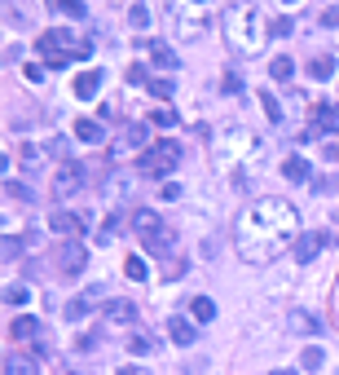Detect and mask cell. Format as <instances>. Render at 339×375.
<instances>
[{"label":"cell","instance_id":"obj_7","mask_svg":"<svg viewBox=\"0 0 339 375\" xmlns=\"http://www.w3.org/2000/svg\"><path fill=\"white\" fill-rule=\"evenodd\" d=\"M145 141H150V128H145V124H128V128L111 141V150H106V155H111V159L119 164V159H128L132 150H141Z\"/></svg>","mask_w":339,"mask_h":375},{"label":"cell","instance_id":"obj_8","mask_svg":"<svg viewBox=\"0 0 339 375\" xmlns=\"http://www.w3.org/2000/svg\"><path fill=\"white\" fill-rule=\"evenodd\" d=\"M84 186V164H57V173H53V195L57 199H71L75 190Z\"/></svg>","mask_w":339,"mask_h":375},{"label":"cell","instance_id":"obj_2","mask_svg":"<svg viewBox=\"0 0 339 375\" xmlns=\"http://www.w3.org/2000/svg\"><path fill=\"white\" fill-rule=\"evenodd\" d=\"M269 31H273V22H264V14L256 5H238V9H229V14H225V40H229V49H234L238 58L264 53Z\"/></svg>","mask_w":339,"mask_h":375},{"label":"cell","instance_id":"obj_35","mask_svg":"<svg viewBox=\"0 0 339 375\" xmlns=\"http://www.w3.org/2000/svg\"><path fill=\"white\" fill-rule=\"evenodd\" d=\"M291 31H295V22H291V18H273V35H291Z\"/></svg>","mask_w":339,"mask_h":375},{"label":"cell","instance_id":"obj_24","mask_svg":"<svg viewBox=\"0 0 339 375\" xmlns=\"http://www.w3.org/2000/svg\"><path fill=\"white\" fill-rule=\"evenodd\" d=\"M291 71H295V62H291L286 53H277L273 62H269V76H273V80H291Z\"/></svg>","mask_w":339,"mask_h":375},{"label":"cell","instance_id":"obj_25","mask_svg":"<svg viewBox=\"0 0 339 375\" xmlns=\"http://www.w3.org/2000/svg\"><path fill=\"white\" fill-rule=\"evenodd\" d=\"M124 349H128V354H137V358H141V354H150V349H154V345H150V335H141V331H132Z\"/></svg>","mask_w":339,"mask_h":375},{"label":"cell","instance_id":"obj_18","mask_svg":"<svg viewBox=\"0 0 339 375\" xmlns=\"http://www.w3.org/2000/svg\"><path fill=\"white\" fill-rule=\"evenodd\" d=\"M93 300H97V292H84V296H75V300H71V305L62 309V313H66V322H80L84 313H89V305H93Z\"/></svg>","mask_w":339,"mask_h":375},{"label":"cell","instance_id":"obj_10","mask_svg":"<svg viewBox=\"0 0 339 375\" xmlns=\"http://www.w3.org/2000/svg\"><path fill=\"white\" fill-rule=\"evenodd\" d=\"M132 229H137L145 243H150V238H159V234H163V221H159V216H154L150 208H137V212H132Z\"/></svg>","mask_w":339,"mask_h":375},{"label":"cell","instance_id":"obj_3","mask_svg":"<svg viewBox=\"0 0 339 375\" xmlns=\"http://www.w3.org/2000/svg\"><path fill=\"white\" fill-rule=\"evenodd\" d=\"M216 164L221 168H256L260 164V141L251 128H229L216 137Z\"/></svg>","mask_w":339,"mask_h":375},{"label":"cell","instance_id":"obj_23","mask_svg":"<svg viewBox=\"0 0 339 375\" xmlns=\"http://www.w3.org/2000/svg\"><path fill=\"white\" fill-rule=\"evenodd\" d=\"M309 76H313V80H331V76H335V58H313V62H309Z\"/></svg>","mask_w":339,"mask_h":375},{"label":"cell","instance_id":"obj_39","mask_svg":"<svg viewBox=\"0 0 339 375\" xmlns=\"http://www.w3.org/2000/svg\"><path fill=\"white\" fill-rule=\"evenodd\" d=\"M128 84H145V67L132 62V67H128Z\"/></svg>","mask_w":339,"mask_h":375},{"label":"cell","instance_id":"obj_45","mask_svg":"<svg viewBox=\"0 0 339 375\" xmlns=\"http://www.w3.org/2000/svg\"><path fill=\"white\" fill-rule=\"evenodd\" d=\"M286 5H291V0H286Z\"/></svg>","mask_w":339,"mask_h":375},{"label":"cell","instance_id":"obj_37","mask_svg":"<svg viewBox=\"0 0 339 375\" xmlns=\"http://www.w3.org/2000/svg\"><path fill=\"white\" fill-rule=\"evenodd\" d=\"M322 27H339V5H331V9L322 14Z\"/></svg>","mask_w":339,"mask_h":375},{"label":"cell","instance_id":"obj_43","mask_svg":"<svg viewBox=\"0 0 339 375\" xmlns=\"http://www.w3.org/2000/svg\"><path fill=\"white\" fill-rule=\"evenodd\" d=\"M331 155H335V159H339V146H331Z\"/></svg>","mask_w":339,"mask_h":375},{"label":"cell","instance_id":"obj_22","mask_svg":"<svg viewBox=\"0 0 339 375\" xmlns=\"http://www.w3.org/2000/svg\"><path fill=\"white\" fill-rule=\"evenodd\" d=\"M75 137L80 141H102L106 132H102V124H93V119H75Z\"/></svg>","mask_w":339,"mask_h":375},{"label":"cell","instance_id":"obj_40","mask_svg":"<svg viewBox=\"0 0 339 375\" xmlns=\"http://www.w3.org/2000/svg\"><path fill=\"white\" fill-rule=\"evenodd\" d=\"M22 76H27L31 84H40V80H44V71H40V67H22Z\"/></svg>","mask_w":339,"mask_h":375},{"label":"cell","instance_id":"obj_32","mask_svg":"<svg viewBox=\"0 0 339 375\" xmlns=\"http://www.w3.org/2000/svg\"><path fill=\"white\" fill-rule=\"evenodd\" d=\"M260 98H264V115L277 124V119H282V106H277V98H273V93H260Z\"/></svg>","mask_w":339,"mask_h":375},{"label":"cell","instance_id":"obj_1","mask_svg":"<svg viewBox=\"0 0 339 375\" xmlns=\"http://www.w3.org/2000/svg\"><path fill=\"white\" fill-rule=\"evenodd\" d=\"M300 238V212L286 199H256L238 216L234 243L247 265H269Z\"/></svg>","mask_w":339,"mask_h":375},{"label":"cell","instance_id":"obj_21","mask_svg":"<svg viewBox=\"0 0 339 375\" xmlns=\"http://www.w3.org/2000/svg\"><path fill=\"white\" fill-rule=\"evenodd\" d=\"M190 313H194L199 322H212V318H216V305H212L208 296H194V300H190Z\"/></svg>","mask_w":339,"mask_h":375},{"label":"cell","instance_id":"obj_41","mask_svg":"<svg viewBox=\"0 0 339 375\" xmlns=\"http://www.w3.org/2000/svg\"><path fill=\"white\" fill-rule=\"evenodd\" d=\"M119 375H145L141 367H124V371H119Z\"/></svg>","mask_w":339,"mask_h":375},{"label":"cell","instance_id":"obj_14","mask_svg":"<svg viewBox=\"0 0 339 375\" xmlns=\"http://www.w3.org/2000/svg\"><path fill=\"white\" fill-rule=\"evenodd\" d=\"M97 89H102V71H84V76H75V98L89 102Z\"/></svg>","mask_w":339,"mask_h":375},{"label":"cell","instance_id":"obj_16","mask_svg":"<svg viewBox=\"0 0 339 375\" xmlns=\"http://www.w3.org/2000/svg\"><path fill=\"white\" fill-rule=\"evenodd\" d=\"M318 252H322V234H304V238H295V261H313V256H318Z\"/></svg>","mask_w":339,"mask_h":375},{"label":"cell","instance_id":"obj_6","mask_svg":"<svg viewBox=\"0 0 339 375\" xmlns=\"http://www.w3.org/2000/svg\"><path fill=\"white\" fill-rule=\"evenodd\" d=\"M176 159H181V146L163 137V141H154V146L141 155V159H137V168H141L145 177H163V173H167V168H172Z\"/></svg>","mask_w":339,"mask_h":375},{"label":"cell","instance_id":"obj_38","mask_svg":"<svg viewBox=\"0 0 339 375\" xmlns=\"http://www.w3.org/2000/svg\"><path fill=\"white\" fill-rule=\"evenodd\" d=\"M225 93H242V76L229 71V76H225Z\"/></svg>","mask_w":339,"mask_h":375},{"label":"cell","instance_id":"obj_36","mask_svg":"<svg viewBox=\"0 0 339 375\" xmlns=\"http://www.w3.org/2000/svg\"><path fill=\"white\" fill-rule=\"evenodd\" d=\"M150 124H167V128H172V124H176V115H172V111H154V115H150Z\"/></svg>","mask_w":339,"mask_h":375},{"label":"cell","instance_id":"obj_28","mask_svg":"<svg viewBox=\"0 0 339 375\" xmlns=\"http://www.w3.org/2000/svg\"><path fill=\"white\" fill-rule=\"evenodd\" d=\"M150 53H154V62H159V67H167V71L176 67V53L167 49V44H150Z\"/></svg>","mask_w":339,"mask_h":375},{"label":"cell","instance_id":"obj_13","mask_svg":"<svg viewBox=\"0 0 339 375\" xmlns=\"http://www.w3.org/2000/svg\"><path fill=\"white\" fill-rule=\"evenodd\" d=\"M106 318L119 322V326H128L132 318H137V305H132V300H111V305H106Z\"/></svg>","mask_w":339,"mask_h":375},{"label":"cell","instance_id":"obj_31","mask_svg":"<svg viewBox=\"0 0 339 375\" xmlns=\"http://www.w3.org/2000/svg\"><path fill=\"white\" fill-rule=\"evenodd\" d=\"M124 274L132 278V283H141V278H145V261H141V256H128V261H124Z\"/></svg>","mask_w":339,"mask_h":375},{"label":"cell","instance_id":"obj_29","mask_svg":"<svg viewBox=\"0 0 339 375\" xmlns=\"http://www.w3.org/2000/svg\"><path fill=\"white\" fill-rule=\"evenodd\" d=\"M128 22H132V31L150 27V14H145V5H128Z\"/></svg>","mask_w":339,"mask_h":375},{"label":"cell","instance_id":"obj_9","mask_svg":"<svg viewBox=\"0 0 339 375\" xmlns=\"http://www.w3.org/2000/svg\"><path fill=\"white\" fill-rule=\"evenodd\" d=\"M84 243L80 238H62V247H57V270H62V278H75V274H84Z\"/></svg>","mask_w":339,"mask_h":375},{"label":"cell","instance_id":"obj_33","mask_svg":"<svg viewBox=\"0 0 339 375\" xmlns=\"http://www.w3.org/2000/svg\"><path fill=\"white\" fill-rule=\"evenodd\" d=\"M5 199H27V203H31V190H22L18 181H9V186H5Z\"/></svg>","mask_w":339,"mask_h":375},{"label":"cell","instance_id":"obj_42","mask_svg":"<svg viewBox=\"0 0 339 375\" xmlns=\"http://www.w3.org/2000/svg\"><path fill=\"white\" fill-rule=\"evenodd\" d=\"M273 375H295V371H273Z\"/></svg>","mask_w":339,"mask_h":375},{"label":"cell","instance_id":"obj_11","mask_svg":"<svg viewBox=\"0 0 339 375\" xmlns=\"http://www.w3.org/2000/svg\"><path fill=\"white\" fill-rule=\"evenodd\" d=\"M48 225H53L57 234H66V238H80V229H84V216H66V212H53V216H48Z\"/></svg>","mask_w":339,"mask_h":375},{"label":"cell","instance_id":"obj_44","mask_svg":"<svg viewBox=\"0 0 339 375\" xmlns=\"http://www.w3.org/2000/svg\"><path fill=\"white\" fill-rule=\"evenodd\" d=\"M331 243H335V247H339V234H335V238H331Z\"/></svg>","mask_w":339,"mask_h":375},{"label":"cell","instance_id":"obj_12","mask_svg":"<svg viewBox=\"0 0 339 375\" xmlns=\"http://www.w3.org/2000/svg\"><path fill=\"white\" fill-rule=\"evenodd\" d=\"M167 335H172L176 345H194V322L181 318V313H172V318H167Z\"/></svg>","mask_w":339,"mask_h":375},{"label":"cell","instance_id":"obj_15","mask_svg":"<svg viewBox=\"0 0 339 375\" xmlns=\"http://www.w3.org/2000/svg\"><path fill=\"white\" fill-rule=\"evenodd\" d=\"M5 375H40V367H35L27 354H9L5 358Z\"/></svg>","mask_w":339,"mask_h":375},{"label":"cell","instance_id":"obj_34","mask_svg":"<svg viewBox=\"0 0 339 375\" xmlns=\"http://www.w3.org/2000/svg\"><path fill=\"white\" fill-rule=\"evenodd\" d=\"M150 93H154V98H172V84H167V80H150Z\"/></svg>","mask_w":339,"mask_h":375},{"label":"cell","instance_id":"obj_4","mask_svg":"<svg viewBox=\"0 0 339 375\" xmlns=\"http://www.w3.org/2000/svg\"><path fill=\"white\" fill-rule=\"evenodd\" d=\"M221 9H225V0H167V14H172V27L181 40H194Z\"/></svg>","mask_w":339,"mask_h":375},{"label":"cell","instance_id":"obj_5","mask_svg":"<svg viewBox=\"0 0 339 375\" xmlns=\"http://www.w3.org/2000/svg\"><path fill=\"white\" fill-rule=\"evenodd\" d=\"M93 53V44L84 40V35H71V27H53V31H44L40 35V58L48 67H62V62H71V58H89Z\"/></svg>","mask_w":339,"mask_h":375},{"label":"cell","instance_id":"obj_26","mask_svg":"<svg viewBox=\"0 0 339 375\" xmlns=\"http://www.w3.org/2000/svg\"><path fill=\"white\" fill-rule=\"evenodd\" d=\"M300 367H304V371H318V367H322V349H318V345H304V354H300Z\"/></svg>","mask_w":339,"mask_h":375},{"label":"cell","instance_id":"obj_30","mask_svg":"<svg viewBox=\"0 0 339 375\" xmlns=\"http://www.w3.org/2000/svg\"><path fill=\"white\" fill-rule=\"evenodd\" d=\"M291 326H295V331H318V318H313V313H291Z\"/></svg>","mask_w":339,"mask_h":375},{"label":"cell","instance_id":"obj_19","mask_svg":"<svg viewBox=\"0 0 339 375\" xmlns=\"http://www.w3.org/2000/svg\"><path fill=\"white\" fill-rule=\"evenodd\" d=\"M14 340H44L40 322H35V318H18L14 322Z\"/></svg>","mask_w":339,"mask_h":375},{"label":"cell","instance_id":"obj_27","mask_svg":"<svg viewBox=\"0 0 339 375\" xmlns=\"http://www.w3.org/2000/svg\"><path fill=\"white\" fill-rule=\"evenodd\" d=\"M53 9H62L66 18H84L89 9H84V0H53Z\"/></svg>","mask_w":339,"mask_h":375},{"label":"cell","instance_id":"obj_20","mask_svg":"<svg viewBox=\"0 0 339 375\" xmlns=\"http://www.w3.org/2000/svg\"><path fill=\"white\" fill-rule=\"evenodd\" d=\"M282 177H286V181H295V186H300V181H309V164L300 159V155H291V159L282 164Z\"/></svg>","mask_w":339,"mask_h":375},{"label":"cell","instance_id":"obj_17","mask_svg":"<svg viewBox=\"0 0 339 375\" xmlns=\"http://www.w3.org/2000/svg\"><path fill=\"white\" fill-rule=\"evenodd\" d=\"M31 300H35V292H31L27 283H14V287L5 292V305H9V309H22V305H31Z\"/></svg>","mask_w":339,"mask_h":375}]
</instances>
